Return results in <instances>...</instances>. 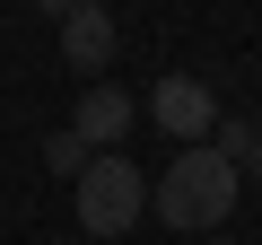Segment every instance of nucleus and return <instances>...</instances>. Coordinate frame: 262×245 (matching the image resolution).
Masks as SVG:
<instances>
[{
  "label": "nucleus",
  "mask_w": 262,
  "mask_h": 245,
  "mask_svg": "<svg viewBox=\"0 0 262 245\" xmlns=\"http://www.w3.org/2000/svg\"><path fill=\"white\" fill-rule=\"evenodd\" d=\"M236 167L219 158V140H201V149H175L166 158V175L149 184V210L166 219V228H184V236H219L227 228V210H236Z\"/></svg>",
  "instance_id": "1"
},
{
  "label": "nucleus",
  "mask_w": 262,
  "mask_h": 245,
  "mask_svg": "<svg viewBox=\"0 0 262 245\" xmlns=\"http://www.w3.org/2000/svg\"><path fill=\"white\" fill-rule=\"evenodd\" d=\"M140 219H149V175L131 167L122 149H105V158L79 175V228H88V236H131Z\"/></svg>",
  "instance_id": "2"
},
{
  "label": "nucleus",
  "mask_w": 262,
  "mask_h": 245,
  "mask_svg": "<svg viewBox=\"0 0 262 245\" xmlns=\"http://www.w3.org/2000/svg\"><path fill=\"white\" fill-rule=\"evenodd\" d=\"M149 114H158V132L184 140V149L219 140V96H210V79H192V70H166V79L149 88Z\"/></svg>",
  "instance_id": "3"
},
{
  "label": "nucleus",
  "mask_w": 262,
  "mask_h": 245,
  "mask_svg": "<svg viewBox=\"0 0 262 245\" xmlns=\"http://www.w3.org/2000/svg\"><path fill=\"white\" fill-rule=\"evenodd\" d=\"M61 62L70 70H88V88H96V70L114 62V44H122V27H114V9L105 0H61Z\"/></svg>",
  "instance_id": "4"
},
{
  "label": "nucleus",
  "mask_w": 262,
  "mask_h": 245,
  "mask_svg": "<svg viewBox=\"0 0 262 245\" xmlns=\"http://www.w3.org/2000/svg\"><path fill=\"white\" fill-rule=\"evenodd\" d=\"M70 132H79V140L105 158V140H122V132H131V96H122L114 79H96V88L79 96V114H70Z\"/></svg>",
  "instance_id": "5"
},
{
  "label": "nucleus",
  "mask_w": 262,
  "mask_h": 245,
  "mask_svg": "<svg viewBox=\"0 0 262 245\" xmlns=\"http://www.w3.org/2000/svg\"><path fill=\"white\" fill-rule=\"evenodd\" d=\"M219 158H227L236 175H253V184H262V122H245V114H236V122H219Z\"/></svg>",
  "instance_id": "6"
},
{
  "label": "nucleus",
  "mask_w": 262,
  "mask_h": 245,
  "mask_svg": "<svg viewBox=\"0 0 262 245\" xmlns=\"http://www.w3.org/2000/svg\"><path fill=\"white\" fill-rule=\"evenodd\" d=\"M44 167H53V175H70V184H79V175H88V167H96V149H88V140H79V132H53V140H44Z\"/></svg>",
  "instance_id": "7"
},
{
  "label": "nucleus",
  "mask_w": 262,
  "mask_h": 245,
  "mask_svg": "<svg viewBox=\"0 0 262 245\" xmlns=\"http://www.w3.org/2000/svg\"><path fill=\"white\" fill-rule=\"evenodd\" d=\"M201 245H236V236H201Z\"/></svg>",
  "instance_id": "8"
},
{
  "label": "nucleus",
  "mask_w": 262,
  "mask_h": 245,
  "mask_svg": "<svg viewBox=\"0 0 262 245\" xmlns=\"http://www.w3.org/2000/svg\"><path fill=\"white\" fill-rule=\"evenodd\" d=\"M61 245H79V236H61Z\"/></svg>",
  "instance_id": "9"
}]
</instances>
